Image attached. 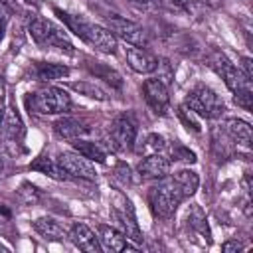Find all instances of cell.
I'll return each instance as SVG.
<instances>
[{
  "mask_svg": "<svg viewBox=\"0 0 253 253\" xmlns=\"http://www.w3.org/2000/svg\"><path fill=\"white\" fill-rule=\"evenodd\" d=\"M186 198H190V194L180 182L176 172L170 176L166 174L164 178H158V182L152 184L148 190V206L152 213L160 219H170Z\"/></svg>",
  "mask_w": 253,
  "mask_h": 253,
  "instance_id": "1",
  "label": "cell"
},
{
  "mask_svg": "<svg viewBox=\"0 0 253 253\" xmlns=\"http://www.w3.org/2000/svg\"><path fill=\"white\" fill-rule=\"evenodd\" d=\"M55 12L65 22V26L75 36H79L83 42H87L89 45H93L95 49H99L103 53H117L119 42H117V38L113 36V32L109 28H103L99 24H93V22L83 20L81 16H73V14L61 12V10H55Z\"/></svg>",
  "mask_w": 253,
  "mask_h": 253,
  "instance_id": "2",
  "label": "cell"
},
{
  "mask_svg": "<svg viewBox=\"0 0 253 253\" xmlns=\"http://www.w3.org/2000/svg\"><path fill=\"white\" fill-rule=\"evenodd\" d=\"M211 65H213L215 73L225 81L227 89L233 93L235 103L239 107H243L245 111H249L251 109V85H249L251 79H247L243 75V71L239 67H235L225 55H219V53L213 55Z\"/></svg>",
  "mask_w": 253,
  "mask_h": 253,
  "instance_id": "3",
  "label": "cell"
},
{
  "mask_svg": "<svg viewBox=\"0 0 253 253\" xmlns=\"http://www.w3.org/2000/svg\"><path fill=\"white\" fill-rule=\"evenodd\" d=\"M28 109L36 115H65L71 109V97L59 87H42L28 97Z\"/></svg>",
  "mask_w": 253,
  "mask_h": 253,
  "instance_id": "4",
  "label": "cell"
},
{
  "mask_svg": "<svg viewBox=\"0 0 253 253\" xmlns=\"http://www.w3.org/2000/svg\"><path fill=\"white\" fill-rule=\"evenodd\" d=\"M28 30H30V36L34 38V42L43 49L53 47V49H61V51H73V43L67 38V34L51 20H45L42 16H32Z\"/></svg>",
  "mask_w": 253,
  "mask_h": 253,
  "instance_id": "5",
  "label": "cell"
},
{
  "mask_svg": "<svg viewBox=\"0 0 253 253\" xmlns=\"http://www.w3.org/2000/svg\"><path fill=\"white\" fill-rule=\"evenodd\" d=\"M184 107L202 119H217L225 111L223 99L208 85H196L194 89H190L184 99Z\"/></svg>",
  "mask_w": 253,
  "mask_h": 253,
  "instance_id": "6",
  "label": "cell"
},
{
  "mask_svg": "<svg viewBox=\"0 0 253 253\" xmlns=\"http://www.w3.org/2000/svg\"><path fill=\"white\" fill-rule=\"evenodd\" d=\"M111 211H113V217L119 223L121 231L130 241L140 243L142 241V233H140V227L136 223V215H134V208H132L130 200L126 196H123L121 192L115 194L113 200H111Z\"/></svg>",
  "mask_w": 253,
  "mask_h": 253,
  "instance_id": "7",
  "label": "cell"
},
{
  "mask_svg": "<svg viewBox=\"0 0 253 253\" xmlns=\"http://www.w3.org/2000/svg\"><path fill=\"white\" fill-rule=\"evenodd\" d=\"M136 142V123L128 115H119L109 126V144L115 152L132 150Z\"/></svg>",
  "mask_w": 253,
  "mask_h": 253,
  "instance_id": "8",
  "label": "cell"
},
{
  "mask_svg": "<svg viewBox=\"0 0 253 253\" xmlns=\"http://www.w3.org/2000/svg\"><path fill=\"white\" fill-rule=\"evenodd\" d=\"M107 28L113 32L115 38H121L134 47H146V43H148V32L132 20H126L121 16H109Z\"/></svg>",
  "mask_w": 253,
  "mask_h": 253,
  "instance_id": "9",
  "label": "cell"
},
{
  "mask_svg": "<svg viewBox=\"0 0 253 253\" xmlns=\"http://www.w3.org/2000/svg\"><path fill=\"white\" fill-rule=\"evenodd\" d=\"M57 162L69 178H79V180H95L97 178V172H95L93 164L85 156H81L79 152H71V150L59 152Z\"/></svg>",
  "mask_w": 253,
  "mask_h": 253,
  "instance_id": "10",
  "label": "cell"
},
{
  "mask_svg": "<svg viewBox=\"0 0 253 253\" xmlns=\"http://www.w3.org/2000/svg\"><path fill=\"white\" fill-rule=\"evenodd\" d=\"M142 95L144 101L148 103V107L156 113V115H164L168 105H170V93H168V85L160 79V77H150L142 83Z\"/></svg>",
  "mask_w": 253,
  "mask_h": 253,
  "instance_id": "11",
  "label": "cell"
},
{
  "mask_svg": "<svg viewBox=\"0 0 253 253\" xmlns=\"http://www.w3.org/2000/svg\"><path fill=\"white\" fill-rule=\"evenodd\" d=\"M0 132H2V138L6 144H18L24 136V125H22V119L18 115V111L8 105L2 113V119H0Z\"/></svg>",
  "mask_w": 253,
  "mask_h": 253,
  "instance_id": "12",
  "label": "cell"
},
{
  "mask_svg": "<svg viewBox=\"0 0 253 253\" xmlns=\"http://www.w3.org/2000/svg\"><path fill=\"white\" fill-rule=\"evenodd\" d=\"M73 245L81 251H87V253H99L101 251V241L99 237L95 235V231L85 225V223H73L71 229H69V235H67Z\"/></svg>",
  "mask_w": 253,
  "mask_h": 253,
  "instance_id": "13",
  "label": "cell"
},
{
  "mask_svg": "<svg viewBox=\"0 0 253 253\" xmlns=\"http://www.w3.org/2000/svg\"><path fill=\"white\" fill-rule=\"evenodd\" d=\"M97 237L101 241V247L109 249V251H115V253H121V251H126V249H134L130 245V239L117 227H111V225H97Z\"/></svg>",
  "mask_w": 253,
  "mask_h": 253,
  "instance_id": "14",
  "label": "cell"
},
{
  "mask_svg": "<svg viewBox=\"0 0 253 253\" xmlns=\"http://www.w3.org/2000/svg\"><path fill=\"white\" fill-rule=\"evenodd\" d=\"M136 170H138L140 178L158 180V178H164L170 172V160L164 154H146L140 160Z\"/></svg>",
  "mask_w": 253,
  "mask_h": 253,
  "instance_id": "15",
  "label": "cell"
},
{
  "mask_svg": "<svg viewBox=\"0 0 253 253\" xmlns=\"http://www.w3.org/2000/svg\"><path fill=\"white\" fill-rule=\"evenodd\" d=\"M126 63H128V67L132 69V71H136V73H152V71H156V67H158V57L154 55V53H150L148 49H144V47H128L126 49Z\"/></svg>",
  "mask_w": 253,
  "mask_h": 253,
  "instance_id": "16",
  "label": "cell"
},
{
  "mask_svg": "<svg viewBox=\"0 0 253 253\" xmlns=\"http://www.w3.org/2000/svg\"><path fill=\"white\" fill-rule=\"evenodd\" d=\"M53 130L57 136L61 138H67V140H75V138H81L89 126L83 119H75V117H59L55 123H53Z\"/></svg>",
  "mask_w": 253,
  "mask_h": 253,
  "instance_id": "17",
  "label": "cell"
},
{
  "mask_svg": "<svg viewBox=\"0 0 253 253\" xmlns=\"http://www.w3.org/2000/svg\"><path fill=\"white\" fill-rule=\"evenodd\" d=\"M34 229H36L42 237H45V239H49V241H63V239L69 235V231H67L57 219L47 217V215L38 217V219L34 221Z\"/></svg>",
  "mask_w": 253,
  "mask_h": 253,
  "instance_id": "18",
  "label": "cell"
},
{
  "mask_svg": "<svg viewBox=\"0 0 253 253\" xmlns=\"http://www.w3.org/2000/svg\"><path fill=\"white\" fill-rule=\"evenodd\" d=\"M223 132L235 144H241L245 148L251 146V126H249V123H245L241 119H227L225 125H223Z\"/></svg>",
  "mask_w": 253,
  "mask_h": 253,
  "instance_id": "19",
  "label": "cell"
},
{
  "mask_svg": "<svg viewBox=\"0 0 253 253\" xmlns=\"http://www.w3.org/2000/svg\"><path fill=\"white\" fill-rule=\"evenodd\" d=\"M186 227H188L192 233H196L198 237H202V239L210 241V227H208V219H206L204 211L200 210V206H196V204H194V206L188 210V213H186Z\"/></svg>",
  "mask_w": 253,
  "mask_h": 253,
  "instance_id": "20",
  "label": "cell"
},
{
  "mask_svg": "<svg viewBox=\"0 0 253 253\" xmlns=\"http://www.w3.org/2000/svg\"><path fill=\"white\" fill-rule=\"evenodd\" d=\"M73 148H75V152H79L81 156H85L89 162H99V164H105L107 162V152L101 148L99 142L85 140V138H75L73 140Z\"/></svg>",
  "mask_w": 253,
  "mask_h": 253,
  "instance_id": "21",
  "label": "cell"
},
{
  "mask_svg": "<svg viewBox=\"0 0 253 253\" xmlns=\"http://www.w3.org/2000/svg\"><path fill=\"white\" fill-rule=\"evenodd\" d=\"M30 168L32 170H38V172H42V174H45V176H49L53 180H69V176L65 174V170L59 166L57 158H51V156H40V158H36L30 164Z\"/></svg>",
  "mask_w": 253,
  "mask_h": 253,
  "instance_id": "22",
  "label": "cell"
},
{
  "mask_svg": "<svg viewBox=\"0 0 253 253\" xmlns=\"http://www.w3.org/2000/svg\"><path fill=\"white\" fill-rule=\"evenodd\" d=\"M34 73L40 81H53L69 75V67L61 63H47V61H38L34 67Z\"/></svg>",
  "mask_w": 253,
  "mask_h": 253,
  "instance_id": "23",
  "label": "cell"
},
{
  "mask_svg": "<svg viewBox=\"0 0 253 253\" xmlns=\"http://www.w3.org/2000/svg\"><path fill=\"white\" fill-rule=\"evenodd\" d=\"M166 146H168V142H166V138H164L162 134L150 132V134L144 136V142L140 144L138 152H142L144 156H146V154H162V152L166 150Z\"/></svg>",
  "mask_w": 253,
  "mask_h": 253,
  "instance_id": "24",
  "label": "cell"
},
{
  "mask_svg": "<svg viewBox=\"0 0 253 253\" xmlns=\"http://www.w3.org/2000/svg\"><path fill=\"white\" fill-rule=\"evenodd\" d=\"M89 71L91 73H95L97 77H101V79H105L107 83H113L115 87H121L123 85V81H121V75L115 71V69H109L105 63H101V61H89Z\"/></svg>",
  "mask_w": 253,
  "mask_h": 253,
  "instance_id": "25",
  "label": "cell"
},
{
  "mask_svg": "<svg viewBox=\"0 0 253 253\" xmlns=\"http://www.w3.org/2000/svg\"><path fill=\"white\" fill-rule=\"evenodd\" d=\"M71 87H73L77 93L85 95V97H91V99H97V101H107V93H105L99 85H95V83L83 81V83H73Z\"/></svg>",
  "mask_w": 253,
  "mask_h": 253,
  "instance_id": "26",
  "label": "cell"
},
{
  "mask_svg": "<svg viewBox=\"0 0 253 253\" xmlns=\"http://www.w3.org/2000/svg\"><path fill=\"white\" fill-rule=\"evenodd\" d=\"M166 150H170L168 154H164L170 162H172V160H174V162H196V154H194L192 150L184 148L182 144H174L172 148L166 146Z\"/></svg>",
  "mask_w": 253,
  "mask_h": 253,
  "instance_id": "27",
  "label": "cell"
},
{
  "mask_svg": "<svg viewBox=\"0 0 253 253\" xmlns=\"http://www.w3.org/2000/svg\"><path fill=\"white\" fill-rule=\"evenodd\" d=\"M160 2L164 8L172 10V12H188L190 10V0H156Z\"/></svg>",
  "mask_w": 253,
  "mask_h": 253,
  "instance_id": "28",
  "label": "cell"
},
{
  "mask_svg": "<svg viewBox=\"0 0 253 253\" xmlns=\"http://www.w3.org/2000/svg\"><path fill=\"white\" fill-rule=\"evenodd\" d=\"M221 249L227 251V253H231V251H239V249H241V243H239L237 239H231V241H225V243L221 245Z\"/></svg>",
  "mask_w": 253,
  "mask_h": 253,
  "instance_id": "29",
  "label": "cell"
},
{
  "mask_svg": "<svg viewBox=\"0 0 253 253\" xmlns=\"http://www.w3.org/2000/svg\"><path fill=\"white\" fill-rule=\"evenodd\" d=\"M6 109V89H4V81H2V75H0V119H2V113Z\"/></svg>",
  "mask_w": 253,
  "mask_h": 253,
  "instance_id": "30",
  "label": "cell"
},
{
  "mask_svg": "<svg viewBox=\"0 0 253 253\" xmlns=\"http://www.w3.org/2000/svg\"><path fill=\"white\" fill-rule=\"evenodd\" d=\"M241 61H243V75H245L247 79H251V75H253V73H251V59H249V57H243Z\"/></svg>",
  "mask_w": 253,
  "mask_h": 253,
  "instance_id": "31",
  "label": "cell"
},
{
  "mask_svg": "<svg viewBox=\"0 0 253 253\" xmlns=\"http://www.w3.org/2000/svg\"><path fill=\"white\" fill-rule=\"evenodd\" d=\"M4 30H6V14L0 10V42L4 38Z\"/></svg>",
  "mask_w": 253,
  "mask_h": 253,
  "instance_id": "32",
  "label": "cell"
},
{
  "mask_svg": "<svg viewBox=\"0 0 253 253\" xmlns=\"http://www.w3.org/2000/svg\"><path fill=\"white\" fill-rule=\"evenodd\" d=\"M134 4H150V2H156V0H130Z\"/></svg>",
  "mask_w": 253,
  "mask_h": 253,
  "instance_id": "33",
  "label": "cell"
},
{
  "mask_svg": "<svg viewBox=\"0 0 253 253\" xmlns=\"http://www.w3.org/2000/svg\"><path fill=\"white\" fill-rule=\"evenodd\" d=\"M22 2H26V4H30V6H38V4H40V0H22Z\"/></svg>",
  "mask_w": 253,
  "mask_h": 253,
  "instance_id": "34",
  "label": "cell"
},
{
  "mask_svg": "<svg viewBox=\"0 0 253 253\" xmlns=\"http://www.w3.org/2000/svg\"><path fill=\"white\" fill-rule=\"evenodd\" d=\"M0 4H10V0H0Z\"/></svg>",
  "mask_w": 253,
  "mask_h": 253,
  "instance_id": "35",
  "label": "cell"
}]
</instances>
